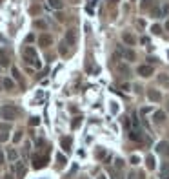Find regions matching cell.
I'll return each instance as SVG.
<instances>
[{"instance_id": "cell-1", "label": "cell", "mask_w": 169, "mask_h": 179, "mask_svg": "<svg viewBox=\"0 0 169 179\" xmlns=\"http://www.w3.org/2000/svg\"><path fill=\"white\" fill-rule=\"evenodd\" d=\"M22 57H24V60H26L29 66H33V68H36V70L42 68V62H40V59H38V55H36L33 46H26V48H24Z\"/></svg>"}, {"instance_id": "cell-2", "label": "cell", "mask_w": 169, "mask_h": 179, "mask_svg": "<svg viewBox=\"0 0 169 179\" xmlns=\"http://www.w3.org/2000/svg\"><path fill=\"white\" fill-rule=\"evenodd\" d=\"M0 117H2L4 121H7V123H11V121H15L18 117V110L13 104H6V106L0 108Z\"/></svg>"}, {"instance_id": "cell-3", "label": "cell", "mask_w": 169, "mask_h": 179, "mask_svg": "<svg viewBox=\"0 0 169 179\" xmlns=\"http://www.w3.org/2000/svg\"><path fill=\"white\" fill-rule=\"evenodd\" d=\"M113 68H115V71L118 73V75H129L131 71H129V68H127V66H126V62H122V60H118V57L115 55L113 57Z\"/></svg>"}, {"instance_id": "cell-4", "label": "cell", "mask_w": 169, "mask_h": 179, "mask_svg": "<svg viewBox=\"0 0 169 179\" xmlns=\"http://www.w3.org/2000/svg\"><path fill=\"white\" fill-rule=\"evenodd\" d=\"M47 155H33V168H36V170H40V168H44L45 165H47Z\"/></svg>"}, {"instance_id": "cell-5", "label": "cell", "mask_w": 169, "mask_h": 179, "mask_svg": "<svg viewBox=\"0 0 169 179\" xmlns=\"http://www.w3.org/2000/svg\"><path fill=\"white\" fill-rule=\"evenodd\" d=\"M77 38H78V31L77 29H67V33H66V44L67 46H75L77 44Z\"/></svg>"}, {"instance_id": "cell-6", "label": "cell", "mask_w": 169, "mask_h": 179, "mask_svg": "<svg viewBox=\"0 0 169 179\" xmlns=\"http://www.w3.org/2000/svg\"><path fill=\"white\" fill-rule=\"evenodd\" d=\"M138 75H142V77H151L153 73H155V68L151 64H142V66H138Z\"/></svg>"}, {"instance_id": "cell-7", "label": "cell", "mask_w": 169, "mask_h": 179, "mask_svg": "<svg viewBox=\"0 0 169 179\" xmlns=\"http://www.w3.org/2000/svg\"><path fill=\"white\" fill-rule=\"evenodd\" d=\"M38 44L42 48H49L51 44H53V37L49 35V33H42L40 37H38Z\"/></svg>"}, {"instance_id": "cell-8", "label": "cell", "mask_w": 169, "mask_h": 179, "mask_svg": "<svg viewBox=\"0 0 169 179\" xmlns=\"http://www.w3.org/2000/svg\"><path fill=\"white\" fill-rule=\"evenodd\" d=\"M147 97H149V101H153V102H160V101H162V93L158 92V90H155V88H149V90H147Z\"/></svg>"}, {"instance_id": "cell-9", "label": "cell", "mask_w": 169, "mask_h": 179, "mask_svg": "<svg viewBox=\"0 0 169 179\" xmlns=\"http://www.w3.org/2000/svg\"><path fill=\"white\" fill-rule=\"evenodd\" d=\"M122 40L127 44V46H135V44H136V37H135L131 31H124V33H122Z\"/></svg>"}, {"instance_id": "cell-10", "label": "cell", "mask_w": 169, "mask_h": 179, "mask_svg": "<svg viewBox=\"0 0 169 179\" xmlns=\"http://www.w3.org/2000/svg\"><path fill=\"white\" fill-rule=\"evenodd\" d=\"M118 53L122 55L124 59H127L129 62H133V60H136V53L133 51V50H122V48H118Z\"/></svg>"}, {"instance_id": "cell-11", "label": "cell", "mask_w": 169, "mask_h": 179, "mask_svg": "<svg viewBox=\"0 0 169 179\" xmlns=\"http://www.w3.org/2000/svg\"><path fill=\"white\" fill-rule=\"evenodd\" d=\"M2 88L6 90V92H11V90H15V80L9 79V77H4L2 79Z\"/></svg>"}, {"instance_id": "cell-12", "label": "cell", "mask_w": 169, "mask_h": 179, "mask_svg": "<svg viewBox=\"0 0 169 179\" xmlns=\"http://www.w3.org/2000/svg\"><path fill=\"white\" fill-rule=\"evenodd\" d=\"M153 121H155L156 124H162V123L165 121V111H162V110H156L155 114H153Z\"/></svg>"}, {"instance_id": "cell-13", "label": "cell", "mask_w": 169, "mask_h": 179, "mask_svg": "<svg viewBox=\"0 0 169 179\" xmlns=\"http://www.w3.org/2000/svg\"><path fill=\"white\" fill-rule=\"evenodd\" d=\"M47 6H49L51 9H62L64 8V2H62V0H47Z\"/></svg>"}, {"instance_id": "cell-14", "label": "cell", "mask_w": 169, "mask_h": 179, "mask_svg": "<svg viewBox=\"0 0 169 179\" xmlns=\"http://www.w3.org/2000/svg\"><path fill=\"white\" fill-rule=\"evenodd\" d=\"M15 170H16V179H22L26 175V166H24V163H16Z\"/></svg>"}, {"instance_id": "cell-15", "label": "cell", "mask_w": 169, "mask_h": 179, "mask_svg": "<svg viewBox=\"0 0 169 179\" xmlns=\"http://www.w3.org/2000/svg\"><path fill=\"white\" fill-rule=\"evenodd\" d=\"M60 144H62V150L64 152H69L71 150V137H62L60 139Z\"/></svg>"}, {"instance_id": "cell-16", "label": "cell", "mask_w": 169, "mask_h": 179, "mask_svg": "<svg viewBox=\"0 0 169 179\" xmlns=\"http://www.w3.org/2000/svg\"><path fill=\"white\" fill-rule=\"evenodd\" d=\"M0 66H2V68H7V66H9V57L2 50H0Z\"/></svg>"}, {"instance_id": "cell-17", "label": "cell", "mask_w": 169, "mask_h": 179, "mask_svg": "<svg viewBox=\"0 0 169 179\" xmlns=\"http://www.w3.org/2000/svg\"><path fill=\"white\" fill-rule=\"evenodd\" d=\"M129 137H131V141H144L142 132H136V130H131L129 132Z\"/></svg>"}, {"instance_id": "cell-18", "label": "cell", "mask_w": 169, "mask_h": 179, "mask_svg": "<svg viewBox=\"0 0 169 179\" xmlns=\"http://www.w3.org/2000/svg\"><path fill=\"white\" fill-rule=\"evenodd\" d=\"M11 73H13V79H15L16 82H20V84L24 86V79H22V73L18 71V68H13V70H11Z\"/></svg>"}, {"instance_id": "cell-19", "label": "cell", "mask_w": 169, "mask_h": 179, "mask_svg": "<svg viewBox=\"0 0 169 179\" xmlns=\"http://www.w3.org/2000/svg\"><path fill=\"white\" fill-rule=\"evenodd\" d=\"M156 79H158V82H160L162 86H169V75H167V73H160Z\"/></svg>"}, {"instance_id": "cell-20", "label": "cell", "mask_w": 169, "mask_h": 179, "mask_svg": "<svg viewBox=\"0 0 169 179\" xmlns=\"http://www.w3.org/2000/svg\"><path fill=\"white\" fill-rule=\"evenodd\" d=\"M160 177H162V179H169V163H164V165H162Z\"/></svg>"}, {"instance_id": "cell-21", "label": "cell", "mask_w": 169, "mask_h": 179, "mask_svg": "<svg viewBox=\"0 0 169 179\" xmlns=\"http://www.w3.org/2000/svg\"><path fill=\"white\" fill-rule=\"evenodd\" d=\"M155 165H156L155 157H153V155H147V157H146V166H147L149 170H155Z\"/></svg>"}, {"instance_id": "cell-22", "label": "cell", "mask_w": 169, "mask_h": 179, "mask_svg": "<svg viewBox=\"0 0 169 179\" xmlns=\"http://www.w3.org/2000/svg\"><path fill=\"white\" fill-rule=\"evenodd\" d=\"M7 159H9V161H16V159H18V153H16L15 148H9V150H7Z\"/></svg>"}, {"instance_id": "cell-23", "label": "cell", "mask_w": 169, "mask_h": 179, "mask_svg": "<svg viewBox=\"0 0 169 179\" xmlns=\"http://www.w3.org/2000/svg\"><path fill=\"white\" fill-rule=\"evenodd\" d=\"M167 146H169V143H165V141H162V143H158V146H156V152H160V153H165V150H167Z\"/></svg>"}, {"instance_id": "cell-24", "label": "cell", "mask_w": 169, "mask_h": 179, "mask_svg": "<svg viewBox=\"0 0 169 179\" xmlns=\"http://www.w3.org/2000/svg\"><path fill=\"white\" fill-rule=\"evenodd\" d=\"M35 28H38V29H47V22H45V20H35Z\"/></svg>"}, {"instance_id": "cell-25", "label": "cell", "mask_w": 169, "mask_h": 179, "mask_svg": "<svg viewBox=\"0 0 169 179\" xmlns=\"http://www.w3.org/2000/svg\"><path fill=\"white\" fill-rule=\"evenodd\" d=\"M22 133H24L22 130H16V132H15V135H13V143H20V141H22Z\"/></svg>"}, {"instance_id": "cell-26", "label": "cell", "mask_w": 169, "mask_h": 179, "mask_svg": "<svg viewBox=\"0 0 169 179\" xmlns=\"http://www.w3.org/2000/svg\"><path fill=\"white\" fill-rule=\"evenodd\" d=\"M66 46H67V44H66V42H62V44H60V48H58V51H60V55H64V57L67 55V48H66Z\"/></svg>"}, {"instance_id": "cell-27", "label": "cell", "mask_w": 169, "mask_h": 179, "mask_svg": "<svg viewBox=\"0 0 169 179\" xmlns=\"http://www.w3.org/2000/svg\"><path fill=\"white\" fill-rule=\"evenodd\" d=\"M57 161H58V166H64V165L67 163V161H66V157H64L62 153H58V155H57Z\"/></svg>"}, {"instance_id": "cell-28", "label": "cell", "mask_w": 169, "mask_h": 179, "mask_svg": "<svg viewBox=\"0 0 169 179\" xmlns=\"http://www.w3.org/2000/svg\"><path fill=\"white\" fill-rule=\"evenodd\" d=\"M9 139V133L7 132H0V143H6Z\"/></svg>"}, {"instance_id": "cell-29", "label": "cell", "mask_w": 169, "mask_h": 179, "mask_svg": "<svg viewBox=\"0 0 169 179\" xmlns=\"http://www.w3.org/2000/svg\"><path fill=\"white\" fill-rule=\"evenodd\" d=\"M96 157L104 159V157H106V150H104V148H98V150H96Z\"/></svg>"}, {"instance_id": "cell-30", "label": "cell", "mask_w": 169, "mask_h": 179, "mask_svg": "<svg viewBox=\"0 0 169 179\" xmlns=\"http://www.w3.org/2000/svg\"><path fill=\"white\" fill-rule=\"evenodd\" d=\"M36 124H40V119L38 117H31L29 119V126H36Z\"/></svg>"}, {"instance_id": "cell-31", "label": "cell", "mask_w": 169, "mask_h": 179, "mask_svg": "<svg viewBox=\"0 0 169 179\" xmlns=\"http://www.w3.org/2000/svg\"><path fill=\"white\" fill-rule=\"evenodd\" d=\"M115 166H116L118 170H122V168H124V161H122V159H116V161H115Z\"/></svg>"}, {"instance_id": "cell-32", "label": "cell", "mask_w": 169, "mask_h": 179, "mask_svg": "<svg viewBox=\"0 0 169 179\" xmlns=\"http://www.w3.org/2000/svg\"><path fill=\"white\" fill-rule=\"evenodd\" d=\"M151 31H153V33H155V35H160V33H162V28H160V26H156V24H155V26H153V28H151Z\"/></svg>"}, {"instance_id": "cell-33", "label": "cell", "mask_w": 169, "mask_h": 179, "mask_svg": "<svg viewBox=\"0 0 169 179\" xmlns=\"http://www.w3.org/2000/svg\"><path fill=\"white\" fill-rule=\"evenodd\" d=\"M149 4H151V0H142L140 8H142V9H147V8H149Z\"/></svg>"}, {"instance_id": "cell-34", "label": "cell", "mask_w": 169, "mask_h": 179, "mask_svg": "<svg viewBox=\"0 0 169 179\" xmlns=\"http://www.w3.org/2000/svg\"><path fill=\"white\" fill-rule=\"evenodd\" d=\"M80 121H82V117H75V121H73V128H78V126H80Z\"/></svg>"}, {"instance_id": "cell-35", "label": "cell", "mask_w": 169, "mask_h": 179, "mask_svg": "<svg viewBox=\"0 0 169 179\" xmlns=\"http://www.w3.org/2000/svg\"><path fill=\"white\" fill-rule=\"evenodd\" d=\"M169 13V4H164V8H162V17H165Z\"/></svg>"}, {"instance_id": "cell-36", "label": "cell", "mask_w": 169, "mask_h": 179, "mask_svg": "<svg viewBox=\"0 0 169 179\" xmlns=\"http://www.w3.org/2000/svg\"><path fill=\"white\" fill-rule=\"evenodd\" d=\"M6 163V157H4V152H2V148H0V165H4Z\"/></svg>"}, {"instance_id": "cell-37", "label": "cell", "mask_w": 169, "mask_h": 179, "mask_svg": "<svg viewBox=\"0 0 169 179\" xmlns=\"http://www.w3.org/2000/svg\"><path fill=\"white\" fill-rule=\"evenodd\" d=\"M0 132H9V124H0Z\"/></svg>"}, {"instance_id": "cell-38", "label": "cell", "mask_w": 169, "mask_h": 179, "mask_svg": "<svg viewBox=\"0 0 169 179\" xmlns=\"http://www.w3.org/2000/svg\"><path fill=\"white\" fill-rule=\"evenodd\" d=\"M31 13H33V15L40 13V8H38V6H33V8H31Z\"/></svg>"}, {"instance_id": "cell-39", "label": "cell", "mask_w": 169, "mask_h": 179, "mask_svg": "<svg viewBox=\"0 0 169 179\" xmlns=\"http://www.w3.org/2000/svg\"><path fill=\"white\" fill-rule=\"evenodd\" d=\"M111 175H113V179H122V177H120V174H116L115 170H111Z\"/></svg>"}, {"instance_id": "cell-40", "label": "cell", "mask_w": 169, "mask_h": 179, "mask_svg": "<svg viewBox=\"0 0 169 179\" xmlns=\"http://www.w3.org/2000/svg\"><path fill=\"white\" fill-rule=\"evenodd\" d=\"M131 163H133V165H138V157H136V155H133V157H131Z\"/></svg>"}, {"instance_id": "cell-41", "label": "cell", "mask_w": 169, "mask_h": 179, "mask_svg": "<svg viewBox=\"0 0 169 179\" xmlns=\"http://www.w3.org/2000/svg\"><path fill=\"white\" fill-rule=\"evenodd\" d=\"M116 2H118V0H109V8H111V6L115 8V6H116Z\"/></svg>"}, {"instance_id": "cell-42", "label": "cell", "mask_w": 169, "mask_h": 179, "mask_svg": "<svg viewBox=\"0 0 169 179\" xmlns=\"http://www.w3.org/2000/svg\"><path fill=\"white\" fill-rule=\"evenodd\" d=\"M127 179H136V174H135V172H131V174H129V177H127Z\"/></svg>"}, {"instance_id": "cell-43", "label": "cell", "mask_w": 169, "mask_h": 179, "mask_svg": "<svg viewBox=\"0 0 169 179\" xmlns=\"http://www.w3.org/2000/svg\"><path fill=\"white\" fill-rule=\"evenodd\" d=\"M165 29H167V31H169V20H167V22H165Z\"/></svg>"}, {"instance_id": "cell-44", "label": "cell", "mask_w": 169, "mask_h": 179, "mask_svg": "<svg viewBox=\"0 0 169 179\" xmlns=\"http://www.w3.org/2000/svg\"><path fill=\"white\" fill-rule=\"evenodd\" d=\"M6 179H13V175H9V174H7V175H6Z\"/></svg>"}, {"instance_id": "cell-45", "label": "cell", "mask_w": 169, "mask_h": 179, "mask_svg": "<svg viewBox=\"0 0 169 179\" xmlns=\"http://www.w3.org/2000/svg\"><path fill=\"white\" fill-rule=\"evenodd\" d=\"M165 155H169V146H167V150H165Z\"/></svg>"}, {"instance_id": "cell-46", "label": "cell", "mask_w": 169, "mask_h": 179, "mask_svg": "<svg viewBox=\"0 0 169 179\" xmlns=\"http://www.w3.org/2000/svg\"><path fill=\"white\" fill-rule=\"evenodd\" d=\"M98 179H106V175H100V177H98Z\"/></svg>"}, {"instance_id": "cell-47", "label": "cell", "mask_w": 169, "mask_h": 179, "mask_svg": "<svg viewBox=\"0 0 169 179\" xmlns=\"http://www.w3.org/2000/svg\"><path fill=\"white\" fill-rule=\"evenodd\" d=\"M77 2H78V0H73V4H77Z\"/></svg>"}, {"instance_id": "cell-48", "label": "cell", "mask_w": 169, "mask_h": 179, "mask_svg": "<svg viewBox=\"0 0 169 179\" xmlns=\"http://www.w3.org/2000/svg\"><path fill=\"white\" fill-rule=\"evenodd\" d=\"M167 110H169V102H167Z\"/></svg>"}]
</instances>
